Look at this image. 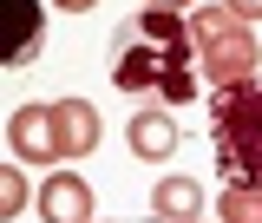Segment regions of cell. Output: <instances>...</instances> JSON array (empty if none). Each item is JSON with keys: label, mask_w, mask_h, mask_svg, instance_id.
Returning <instances> with one entry per match:
<instances>
[{"label": "cell", "mask_w": 262, "mask_h": 223, "mask_svg": "<svg viewBox=\"0 0 262 223\" xmlns=\"http://www.w3.org/2000/svg\"><path fill=\"white\" fill-rule=\"evenodd\" d=\"M112 86L144 105H196L203 92V53H196L190 13H164V7H138L112 27Z\"/></svg>", "instance_id": "cell-1"}, {"label": "cell", "mask_w": 262, "mask_h": 223, "mask_svg": "<svg viewBox=\"0 0 262 223\" xmlns=\"http://www.w3.org/2000/svg\"><path fill=\"white\" fill-rule=\"evenodd\" d=\"M210 145H216V177L262 191V86H216L210 92Z\"/></svg>", "instance_id": "cell-2"}, {"label": "cell", "mask_w": 262, "mask_h": 223, "mask_svg": "<svg viewBox=\"0 0 262 223\" xmlns=\"http://www.w3.org/2000/svg\"><path fill=\"white\" fill-rule=\"evenodd\" d=\"M190 27H196V53H203V86L210 92L256 79L262 46H256V33H249V20H236L229 7H196Z\"/></svg>", "instance_id": "cell-3"}, {"label": "cell", "mask_w": 262, "mask_h": 223, "mask_svg": "<svg viewBox=\"0 0 262 223\" xmlns=\"http://www.w3.org/2000/svg\"><path fill=\"white\" fill-rule=\"evenodd\" d=\"M7 145L20 164H59V125H53V105H20L7 118Z\"/></svg>", "instance_id": "cell-4"}, {"label": "cell", "mask_w": 262, "mask_h": 223, "mask_svg": "<svg viewBox=\"0 0 262 223\" xmlns=\"http://www.w3.org/2000/svg\"><path fill=\"white\" fill-rule=\"evenodd\" d=\"M39 223H92V184L79 171H46V184H39Z\"/></svg>", "instance_id": "cell-5"}, {"label": "cell", "mask_w": 262, "mask_h": 223, "mask_svg": "<svg viewBox=\"0 0 262 223\" xmlns=\"http://www.w3.org/2000/svg\"><path fill=\"white\" fill-rule=\"evenodd\" d=\"M53 125H59V151L66 158L98 151V112L85 105V98H59V105H53Z\"/></svg>", "instance_id": "cell-6"}, {"label": "cell", "mask_w": 262, "mask_h": 223, "mask_svg": "<svg viewBox=\"0 0 262 223\" xmlns=\"http://www.w3.org/2000/svg\"><path fill=\"white\" fill-rule=\"evenodd\" d=\"M131 151H138V158L144 164H158V158H170V151H177V138H184V131H177V118H170V112H158V105H151V112H138V118H131Z\"/></svg>", "instance_id": "cell-7"}, {"label": "cell", "mask_w": 262, "mask_h": 223, "mask_svg": "<svg viewBox=\"0 0 262 223\" xmlns=\"http://www.w3.org/2000/svg\"><path fill=\"white\" fill-rule=\"evenodd\" d=\"M151 217H158V223H196V217H203V184L164 177L158 191H151Z\"/></svg>", "instance_id": "cell-8"}, {"label": "cell", "mask_w": 262, "mask_h": 223, "mask_svg": "<svg viewBox=\"0 0 262 223\" xmlns=\"http://www.w3.org/2000/svg\"><path fill=\"white\" fill-rule=\"evenodd\" d=\"M216 217H223V223H262V191H249V184H223Z\"/></svg>", "instance_id": "cell-9"}, {"label": "cell", "mask_w": 262, "mask_h": 223, "mask_svg": "<svg viewBox=\"0 0 262 223\" xmlns=\"http://www.w3.org/2000/svg\"><path fill=\"white\" fill-rule=\"evenodd\" d=\"M0 7H13V13H20V46H13V59H7V66L39 59V7H33V0H0Z\"/></svg>", "instance_id": "cell-10"}, {"label": "cell", "mask_w": 262, "mask_h": 223, "mask_svg": "<svg viewBox=\"0 0 262 223\" xmlns=\"http://www.w3.org/2000/svg\"><path fill=\"white\" fill-rule=\"evenodd\" d=\"M27 210V177H20V164H7L0 171V217H20Z\"/></svg>", "instance_id": "cell-11"}, {"label": "cell", "mask_w": 262, "mask_h": 223, "mask_svg": "<svg viewBox=\"0 0 262 223\" xmlns=\"http://www.w3.org/2000/svg\"><path fill=\"white\" fill-rule=\"evenodd\" d=\"M229 13H236V20H262V0H223Z\"/></svg>", "instance_id": "cell-12"}, {"label": "cell", "mask_w": 262, "mask_h": 223, "mask_svg": "<svg viewBox=\"0 0 262 223\" xmlns=\"http://www.w3.org/2000/svg\"><path fill=\"white\" fill-rule=\"evenodd\" d=\"M53 7H59V13H92L98 0H53Z\"/></svg>", "instance_id": "cell-13"}, {"label": "cell", "mask_w": 262, "mask_h": 223, "mask_svg": "<svg viewBox=\"0 0 262 223\" xmlns=\"http://www.w3.org/2000/svg\"><path fill=\"white\" fill-rule=\"evenodd\" d=\"M144 7H164V13H184L190 0H144Z\"/></svg>", "instance_id": "cell-14"}, {"label": "cell", "mask_w": 262, "mask_h": 223, "mask_svg": "<svg viewBox=\"0 0 262 223\" xmlns=\"http://www.w3.org/2000/svg\"><path fill=\"white\" fill-rule=\"evenodd\" d=\"M196 223H203V217H196Z\"/></svg>", "instance_id": "cell-15"}]
</instances>
